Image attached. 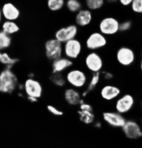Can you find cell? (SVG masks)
Here are the masks:
<instances>
[{
    "instance_id": "cell-5",
    "label": "cell",
    "mask_w": 142,
    "mask_h": 148,
    "mask_svg": "<svg viewBox=\"0 0 142 148\" xmlns=\"http://www.w3.org/2000/svg\"><path fill=\"white\" fill-rule=\"evenodd\" d=\"M104 59L98 51H87L84 55L83 64L89 73H100L104 69Z\"/></svg>"
},
{
    "instance_id": "cell-12",
    "label": "cell",
    "mask_w": 142,
    "mask_h": 148,
    "mask_svg": "<svg viewBox=\"0 0 142 148\" xmlns=\"http://www.w3.org/2000/svg\"><path fill=\"white\" fill-rule=\"evenodd\" d=\"M80 28L76 24H69L59 27L55 31L54 38L64 44V42L77 38L79 35Z\"/></svg>"
},
{
    "instance_id": "cell-33",
    "label": "cell",
    "mask_w": 142,
    "mask_h": 148,
    "mask_svg": "<svg viewBox=\"0 0 142 148\" xmlns=\"http://www.w3.org/2000/svg\"><path fill=\"white\" fill-rule=\"evenodd\" d=\"M92 125H93L95 128L98 130L102 129V127H103V122H102V121H99V120H96Z\"/></svg>"
},
{
    "instance_id": "cell-37",
    "label": "cell",
    "mask_w": 142,
    "mask_h": 148,
    "mask_svg": "<svg viewBox=\"0 0 142 148\" xmlns=\"http://www.w3.org/2000/svg\"><path fill=\"white\" fill-rule=\"evenodd\" d=\"M139 69H140L141 73H142V55H141L140 60H139Z\"/></svg>"
},
{
    "instance_id": "cell-14",
    "label": "cell",
    "mask_w": 142,
    "mask_h": 148,
    "mask_svg": "<svg viewBox=\"0 0 142 148\" xmlns=\"http://www.w3.org/2000/svg\"><path fill=\"white\" fill-rule=\"evenodd\" d=\"M102 119L103 122L106 125L115 129H121L127 120L125 116L114 110L104 111L102 114Z\"/></svg>"
},
{
    "instance_id": "cell-21",
    "label": "cell",
    "mask_w": 142,
    "mask_h": 148,
    "mask_svg": "<svg viewBox=\"0 0 142 148\" xmlns=\"http://www.w3.org/2000/svg\"><path fill=\"white\" fill-rule=\"evenodd\" d=\"M0 30H2L5 34L13 36L19 34L21 27L16 21L4 20L0 26Z\"/></svg>"
},
{
    "instance_id": "cell-19",
    "label": "cell",
    "mask_w": 142,
    "mask_h": 148,
    "mask_svg": "<svg viewBox=\"0 0 142 148\" xmlns=\"http://www.w3.org/2000/svg\"><path fill=\"white\" fill-rule=\"evenodd\" d=\"M102 82V76L100 73H90L87 86L85 89L81 90V96L83 99H86L87 97H88L92 92L96 90Z\"/></svg>"
},
{
    "instance_id": "cell-23",
    "label": "cell",
    "mask_w": 142,
    "mask_h": 148,
    "mask_svg": "<svg viewBox=\"0 0 142 148\" xmlns=\"http://www.w3.org/2000/svg\"><path fill=\"white\" fill-rule=\"evenodd\" d=\"M49 81L56 88H65L67 84L64 73H51L49 76Z\"/></svg>"
},
{
    "instance_id": "cell-8",
    "label": "cell",
    "mask_w": 142,
    "mask_h": 148,
    "mask_svg": "<svg viewBox=\"0 0 142 148\" xmlns=\"http://www.w3.org/2000/svg\"><path fill=\"white\" fill-rule=\"evenodd\" d=\"M85 46L80 39L74 38L63 44V56L73 61L78 60L84 53Z\"/></svg>"
},
{
    "instance_id": "cell-35",
    "label": "cell",
    "mask_w": 142,
    "mask_h": 148,
    "mask_svg": "<svg viewBox=\"0 0 142 148\" xmlns=\"http://www.w3.org/2000/svg\"><path fill=\"white\" fill-rule=\"evenodd\" d=\"M26 99H27V100L29 102L31 103H36L39 101L38 99H36V98L35 97H33V96H26Z\"/></svg>"
},
{
    "instance_id": "cell-34",
    "label": "cell",
    "mask_w": 142,
    "mask_h": 148,
    "mask_svg": "<svg viewBox=\"0 0 142 148\" xmlns=\"http://www.w3.org/2000/svg\"><path fill=\"white\" fill-rule=\"evenodd\" d=\"M119 0H105L106 5H115L116 4H118Z\"/></svg>"
},
{
    "instance_id": "cell-13",
    "label": "cell",
    "mask_w": 142,
    "mask_h": 148,
    "mask_svg": "<svg viewBox=\"0 0 142 148\" xmlns=\"http://www.w3.org/2000/svg\"><path fill=\"white\" fill-rule=\"evenodd\" d=\"M122 93V90L119 86L106 82L100 88L98 91L100 99L105 102H113L118 96Z\"/></svg>"
},
{
    "instance_id": "cell-7",
    "label": "cell",
    "mask_w": 142,
    "mask_h": 148,
    "mask_svg": "<svg viewBox=\"0 0 142 148\" xmlns=\"http://www.w3.org/2000/svg\"><path fill=\"white\" fill-rule=\"evenodd\" d=\"M136 105L135 96L131 93H122L113 101V110L118 113L127 116L132 113Z\"/></svg>"
},
{
    "instance_id": "cell-6",
    "label": "cell",
    "mask_w": 142,
    "mask_h": 148,
    "mask_svg": "<svg viewBox=\"0 0 142 148\" xmlns=\"http://www.w3.org/2000/svg\"><path fill=\"white\" fill-rule=\"evenodd\" d=\"M120 20L114 16H105L99 19L97 30L106 37H113L119 34Z\"/></svg>"
},
{
    "instance_id": "cell-16",
    "label": "cell",
    "mask_w": 142,
    "mask_h": 148,
    "mask_svg": "<svg viewBox=\"0 0 142 148\" xmlns=\"http://www.w3.org/2000/svg\"><path fill=\"white\" fill-rule=\"evenodd\" d=\"M4 20L18 21L20 18L22 12L19 8L14 2H6L1 6Z\"/></svg>"
},
{
    "instance_id": "cell-36",
    "label": "cell",
    "mask_w": 142,
    "mask_h": 148,
    "mask_svg": "<svg viewBox=\"0 0 142 148\" xmlns=\"http://www.w3.org/2000/svg\"><path fill=\"white\" fill-rule=\"evenodd\" d=\"M3 21L4 19H3V16H2V9H1V5H0V26H1V25H2Z\"/></svg>"
},
{
    "instance_id": "cell-17",
    "label": "cell",
    "mask_w": 142,
    "mask_h": 148,
    "mask_svg": "<svg viewBox=\"0 0 142 148\" xmlns=\"http://www.w3.org/2000/svg\"><path fill=\"white\" fill-rule=\"evenodd\" d=\"M63 99L68 105L70 107H78L83 97L81 96V91L76 88L68 86L65 88L63 92Z\"/></svg>"
},
{
    "instance_id": "cell-2",
    "label": "cell",
    "mask_w": 142,
    "mask_h": 148,
    "mask_svg": "<svg viewBox=\"0 0 142 148\" xmlns=\"http://www.w3.org/2000/svg\"><path fill=\"white\" fill-rule=\"evenodd\" d=\"M67 84L71 88L82 90L88 82L90 73L84 68L72 67L64 73Z\"/></svg>"
},
{
    "instance_id": "cell-29",
    "label": "cell",
    "mask_w": 142,
    "mask_h": 148,
    "mask_svg": "<svg viewBox=\"0 0 142 148\" xmlns=\"http://www.w3.org/2000/svg\"><path fill=\"white\" fill-rule=\"evenodd\" d=\"M129 8L132 14L142 15V0H133Z\"/></svg>"
},
{
    "instance_id": "cell-38",
    "label": "cell",
    "mask_w": 142,
    "mask_h": 148,
    "mask_svg": "<svg viewBox=\"0 0 142 148\" xmlns=\"http://www.w3.org/2000/svg\"><path fill=\"white\" fill-rule=\"evenodd\" d=\"M140 110H141V116H142V99L141 100L140 102Z\"/></svg>"
},
{
    "instance_id": "cell-9",
    "label": "cell",
    "mask_w": 142,
    "mask_h": 148,
    "mask_svg": "<svg viewBox=\"0 0 142 148\" xmlns=\"http://www.w3.org/2000/svg\"><path fill=\"white\" fill-rule=\"evenodd\" d=\"M124 137L130 140H139L142 138V125L134 119H127L121 128Z\"/></svg>"
},
{
    "instance_id": "cell-26",
    "label": "cell",
    "mask_w": 142,
    "mask_h": 148,
    "mask_svg": "<svg viewBox=\"0 0 142 148\" xmlns=\"http://www.w3.org/2000/svg\"><path fill=\"white\" fill-rule=\"evenodd\" d=\"M105 5V0H85V8L93 13L102 10Z\"/></svg>"
},
{
    "instance_id": "cell-32",
    "label": "cell",
    "mask_w": 142,
    "mask_h": 148,
    "mask_svg": "<svg viewBox=\"0 0 142 148\" xmlns=\"http://www.w3.org/2000/svg\"><path fill=\"white\" fill-rule=\"evenodd\" d=\"M133 0H119L118 4L123 8H129Z\"/></svg>"
},
{
    "instance_id": "cell-30",
    "label": "cell",
    "mask_w": 142,
    "mask_h": 148,
    "mask_svg": "<svg viewBox=\"0 0 142 148\" xmlns=\"http://www.w3.org/2000/svg\"><path fill=\"white\" fill-rule=\"evenodd\" d=\"M100 73L102 76V81H104L105 83L111 82L115 79V73L109 70L103 69L100 72Z\"/></svg>"
},
{
    "instance_id": "cell-10",
    "label": "cell",
    "mask_w": 142,
    "mask_h": 148,
    "mask_svg": "<svg viewBox=\"0 0 142 148\" xmlns=\"http://www.w3.org/2000/svg\"><path fill=\"white\" fill-rule=\"evenodd\" d=\"M23 92L26 96H33L38 99L42 97L44 88L42 84L35 77H27L23 82Z\"/></svg>"
},
{
    "instance_id": "cell-25",
    "label": "cell",
    "mask_w": 142,
    "mask_h": 148,
    "mask_svg": "<svg viewBox=\"0 0 142 148\" xmlns=\"http://www.w3.org/2000/svg\"><path fill=\"white\" fill-rule=\"evenodd\" d=\"M13 45V36L0 30V51H8Z\"/></svg>"
},
{
    "instance_id": "cell-1",
    "label": "cell",
    "mask_w": 142,
    "mask_h": 148,
    "mask_svg": "<svg viewBox=\"0 0 142 148\" xmlns=\"http://www.w3.org/2000/svg\"><path fill=\"white\" fill-rule=\"evenodd\" d=\"M19 78L14 68L2 67L0 71V93L10 95L16 92Z\"/></svg>"
},
{
    "instance_id": "cell-27",
    "label": "cell",
    "mask_w": 142,
    "mask_h": 148,
    "mask_svg": "<svg viewBox=\"0 0 142 148\" xmlns=\"http://www.w3.org/2000/svg\"><path fill=\"white\" fill-rule=\"evenodd\" d=\"M64 8L70 14H75L84 7L81 0H66Z\"/></svg>"
},
{
    "instance_id": "cell-31",
    "label": "cell",
    "mask_w": 142,
    "mask_h": 148,
    "mask_svg": "<svg viewBox=\"0 0 142 148\" xmlns=\"http://www.w3.org/2000/svg\"><path fill=\"white\" fill-rule=\"evenodd\" d=\"M47 110L51 114L56 116V117H61V116H64V111L53 104H47Z\"/></svg>"
},
{
    "instance_id": "cell-24",
    "label": "cell",
    "mask_w": 142,
    "mask_h": 148,
    "mask_svg": "<svg viewBox=\"0 0 142 148\" xmlns=\"http://www.w3.org/2000/svg\"><path fill=\"white\" fill-rule=\"evenodd\" d=\"M66 0H46V7L51 12L57 13L65 7Z\"/></svg>"
},
{
    "instance_id": "cell-4",
    "label": "cell",
    "mask_w": 142,
    "mask_h": 148,
    "mask_svg": "<svg viewBox=\"0 0 142 148\" xmlns=\"http://www.w3.org/2000/svg\"><path fill=\"white\" fill-rule=\"evenodd\" d=\"M137 60V55L132 47L122 45L116 49L115 53V62L122 67H130L135 64Z\"/></svg>"
},
{
    "instance_id": "cell-11",
    "label": "cell",
    "mask_w": 142,
    "mask_h": 148,
    "mask_svg": "<svg viewBox=\"0 0 142 148\" xmlns=\"http://www.w3.org/2000/svg\"><path fill=\"white\" fill-rule=\"evenodd\" d=\"M44 51L46 59L52 62L63 56V44L54 37L48 39L44 42Z\"/></svg>"
},
{
    "instance_id": "cell-39",
    "label": "cell",
    "mask_w": 142,
    "mask_h": 148,
    "mask_svg": "<svg viewBox=\"0 0 142 148\" xmlns=\"http://www.w3.org/2000/svg\"><path fill=\"white\" fill-rule=\"evenodd\" d=\"M140 123L141 124V125H142V116H141V119H140Z\"/></svg>"
},
{
    "instance_id": "cell-22",
    "label": "cell",
    "mask_w": 142,
    "mask_h": 148,
    "mask_svg": "<svg viewBox=\"0 0 142 148\" xmlns=\"http://www.w3.org/2000/svg\"><path fill=\"white\" fill-rule=\"evenodd\" d=\"M77 113L79 121L85 125H92L96 120V116L94 113V110H82L78 109Z\"/></svg>"
},
{
    "instance_id": "cell-40",
    "label": "cell",
    "mask_w": 142,
    "mask_h": 148,
    "mask_svg": "<svg viewBox=\"0 0 142 148\" xmlns=\"http://www.w3.org/2000/svg\"><path fill=\"white\" fill-rule=\"evenodd\" d=\"M1 69H2V67H0V71H1Z\"/></svg>"
},
{
    "instance_id": "cell-18",
    "label": "cell",
    "mask_w": 142,
    "mask_h": 148,
    "mask_svg": "<svg viewBox=\"0 0 142 148\" xmlns=\"http://www.w3.org/2000/svg\"><path fill=\"white\" fill-rule=\"evenodd\" d=\"M51 72L53 73H64L74 66V61L64 56L51 62Z\"/></svg>"
},
{
    "instance_id": "cell-3",
    "label": "cell",
    "mask_w": 142,
    "mask_h": 148,
    "mask_svg": "<svg viewBox=\"0 0 142 148\" xmlns=\"http://www.w3.org/2000/svg\"><path fill=\"white\" fill-rule=\"evenodd\" d=\"M83 43L87 51H99L107 47L109 40L108 37L97 30L89 33Z\"/></svg>"
},
{
    "instance_id": "cell-15",
    "label": "cell",
    "mask_w": 142,
    "mask_h": 148,
    "mask_svg": "<svg viewBox=\"0 0 142 148\" xmlns=\"http://www.w3.org/2000/svg\"><path fill=\"white\" fill-rule=\"evenodd\" d=\"M94 20L93 12L88 10L86 8H83L78 11L74 16L75 24L80 29L88 27L93 24Z\"/></svg>"
},
{
    "instance_id": "cell-20",
    "label": "cell",
    "mask_w": 142,
    "mask_h": 148,
    "mask_svg": "<svg viewBox=\"0 0 142 148\" xmlns=\"http://www.w3.org/2000/svg\"><path fill=\"white\" fill-rule=\"evenodd\" d=\"M19 62V59L14 57L8 51H0V67L14 68Z\"/></svg>"
},
{
    "instance_id": "cell-28",
    "label": "cell",
    "mask_w": 142,
    "mask_h": 148,
    "mask_svg": "<svg viewBox=\"0 0 142 148\" xmlns=\"http://www.w3.org/2000/svg\"><path fill=\"white\" fill-rule=\"evenodd\" d=\"M133 22L130 18L124 19L119 24V34H126L132 30Z\"/></svg>"
}]
</instances>
